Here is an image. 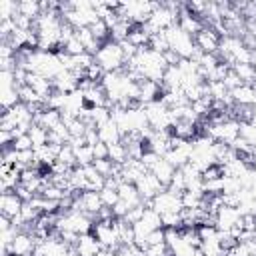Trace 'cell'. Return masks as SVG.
<instances>
[{
	"mask_svg": "<svg viewBox=\"0 0 256 256\" xmlns=\"http://www.w3.org/2000/svg\"><path fill=\"white\" fill-rule=\"evenodd\" d=\"M178 26H180V28H182L186 34H190L192 38H196V36L202 32L204 22H202V18H200V16L192 14V12L188 10V6L184 4L182 12H180V16H178Z\"/></svg>",
	"mask_w": 256,
	"mask_h": 256,
	"instance_id": "cell-6",
	"label": "cell"
},
{
	"mask_svg": "<svg viewBox=\"0 0 256 256\" xmlns=\"http://www.w3.org/2000/svg\"><path fill=\"white\" fill-rule=\"evenodd\" d=\"M242 216L238 214L236 208H230V206H222L216 214V228L220 232H230L236 224H240Z\"/></svg>",
	"mask_w": 256,
	"mask_h": 256,
	"instance_id": "cell-8",
	"label": "cell"
},
{
	"mask_svg": "<svg viewBox=\"0 0 256 256\" xmlns=\"http://www.w3.org/2000/svg\"><path fill=\"white\" fill-rule=\"evenodd\" d=\"M18 102H20L18 88H0V104H2V110H10Z\"/></svg>",
	"mask_w": 256,
	"mask_h": 256,
	"instance_id": "cell-18",
	"label": "cell"
},
{
	"mask_svg": "<svg viewBox=\"0 0 256 256\" xmlns=\"http://www.w3.org/2000/svg\"><path fill=\"white\" fill-rule=\"evenodd\" d=\"M136 188H138V194H140L142 202H146V200H154L160 192L166 190V186H164L152 172H146V174L136 182Z\"/></svg>",
	"mask_w": 256,
	"mask_h": 256,
	"instance_id": "cell-4",
	"label": "cell"
},
{
	"mask_svg": "<svg viewBox=\"0 0 256 256\" xmlns=\"http://www.w3.org/2000/svg\"><path fill=\"white\" fill-rule=\"evenodd\" d=\"M102 250V244L96 240V236L92 232L88 234H80V240L76 244V252L80 256H96Z\"/></svg>",
	"mask_w": 256,
	"mask_h": 256,
	"instance_id": "cell-10",
	"label": "cell"
},
{
	"mask_svg": "<svg viewBox=\"0 0 256 256\" xmlns=\"http://www.w3.org/2000/svg\"><path fill=\"white\" fill-rule=\"evenodd\" d=\"M232 98L236 104H246V106H252L256 102V88L250 86V84H242L238 86L236 90H232Z\"/></svg>",
	"mask_w": 256,
	"mask_h": 256,
	"instance_id": "cell-13",
	"label": "cell"
},
{
	"mask_svg": "<svg viewBox=\"0 0 256 256\" xmlns=\"http://www.w3.org/2000/svg\"><path fill=\"white\" fill-rule=\"evenodd\" d=\"M166 188H168V184H170V180H172V176H174V172H176V168L168 162V160H164V158H160V162L150 170Z\"/></svg>",
	"mask_w": 256,
	"mask_h": 256,
	"instance_id": "cell-14",
	"label": "cell"
},
{
	"mask_svg": "<svg viewBox=\"0 0 256 256\" xmlns=\"http://www.w3.org/2000/svg\"><path fill=\"white\" fill-rule=\"evenodd\" d=\"M18 14V2L14 0H0V22L12 20Z\"/></svg>",
	"mask_w": 256,
	"mask_h": 256,
	"instance_id": "cell-23",
	"label": "cell"
},
{
	"mask_svg": "<svg viewBox=\"0 0 256 256\" xmlns=\"http://www.w3.org/2000/svg\"><path fill=\"white\" fill-rule=\"evenodd\" d=\"M78 200H80L82 212L88 214L92 220H94V216L98 214V210L104 206V204H102V198H100V192H94V190L78 192Z\"/></svg>",
	"mask_w": 256,
	"mask_h": 256,
	"instance_id": "cell-7",
	"label": "cell"
},
{
	"mask_svg": "<svg viewBox=\"0 0 256 256\" xmlns=\"http://www.w3.org/2000/svg\"><path fill=\"white\" fill-rule=\"evenodd\" d=\"M232 70L240 76V80H242L244 84H250V86L256 84V68H254L252 64H234Z\"/></svg>",
	"mask_w": 256,
	"mask_h": 256,
	"instance_id": "cell-17",
	"label": "cell"
},
{
	"mask_svg": "<svg viewBox=\"0 0 256 256\" xmlns=\"http://www.w3.org/2000/svg\"><path fill=\"white\" fill-rule=\"evenodd\" d=\"M64 52L70 54V56H80V54H84L86 50H84L82 42H80V40L76 38V34H74V38H70V40L64 44Z\"/></svg>",
	"mask_w": 256,
	"mask_h": 256,
	"instance_id": "cell-28",
	"label": "cell"
},
{
	"mask_svg": "<svg viewBox=\"0 0 256 256\" xmlns=\"http://www.w3.org/2000/svg\"><path fill=\"white\" fill-rule=\"evenodd\" d=\"M220 40H222V38H220L212 28L204 26L202 32L194 38V44H196V48L202 50L204 54H216L218 48H220Z\"/></svg>",
	"mask_w": 256,
	"mask_h": 256,
	"instance_id": "cell-5",
	"label": "cell"
},
{
	"mask_svg": "<svg viewBox=\"0 0 256 256\" xmlns=\"http://www.w3.org/2000/svg\"><path fill=\"white\" fill-rule=\"evenodd\" d=\"M128 42H132L136 48H148L150 46V34L144 30L142 24H134L130 34H128Z\"/></svg>",
	"mask_w": 256,
	"mask_h": 256,
	"instance_id": "cell-15",
	"label": "cell"
},
{
	"mask_svg": "<svg viewBox=\"0 0 256 256\" xmlns=\"http://www.w3.org/2000/svg\"><path fill=\"white\" fill-rule=\"evenodd\" d=\"M22 198L16 194V192H4L0 196V212L2 216H8V218H14L20 214L22 210Z\"/></svg>",
	"mask_w": 256,
	"mask_h": 256,
	"instance_id": "cell-9",
	"label": "cell"
},
{
	"mask_svg": "<svg viewBox=\"0 0 256 256\" xmlns=\"http://www.w3.org/2000/svg\"><path fill=\"white\" fill-rule=\"evenodd\" d=\"M222 82H224V86H226L230 92H232V90H236L238 86H242V84H244V82L240 80V76H238L234 70H230V72L224 76V80H222Z\"/></svg>",
	"mask_w": 256,
	"mask_h": 256,
	"instance_id": "cell-33",
	"label": "cell"
},
{
	"mask_svg": "<svg viewBox=\"0 0 256 256\" xmlns=\"http://www.w3.org/2000/svg\"><path fill=\"white\" fill-rule=\"evenodd\" d=\"M164 34H166L170 50H174L180 58H192V54L196 50V44H194V38L190 34H186L178 24L170 26L168 30H164Z\"/></svg>",
	"mask_w": 256,
	"mask_h": 256,
	"instance_id": "cell-2",
	"label": "cell"
},
{
	"mask_svg": "<svg viewBox=\"0 0 256 256\" xmlns=\"http://www.w3.org/2000/svg\"><path fill=\"white\" fill-rule=\"evenodd\" d=\"M162 226L164 228H178L182 230V216L180 212H168V214H162Z\"/></svg>",
	"mask_w": 256,
	"mask_h": 256,
	"instance_id": "cell-26",
	"label": "cell"
},
{
	"mask_svg": "<svg viewBox=\"0 0 256 256\" xmlns=\"http://www.w3.org/2000/svg\"><path fill=\"white\" fill-rule=\"evenodd\" d=\"M148 48H150V50H154V52H158V54H164L166 50H170L168 40H166V34H164V32L154 34V36L150 38V46H148Z\"/></svg>",
	"mask_w": 256,
	"mask_h": 256,
	"instance_id": "cell-24",
	"label": "cell"
},
{
	"mask_svg": "<svg viewBox=\"0 0 256 256\" xmlns=\"http://www.w3.org/2000/svg\"><path fill=\"white\" fill-rule=\"evenodd\" d=\"M100 198H102V204H104V206H108V208H112V206L120 200L118 190H112V188H106V186L100 190Z\"/></svg>",
	"mask_w": 256,
	"mask_h": 256,
	"instance_id": "cell-30",
	"label": "cell"
},
{
	"mask_svg": "<svg viewBox=\"0 0 256 256\" xmlns=\"http://www.w3.org/2000/svg\"><path fill=\"white\" fill-rule=\"evenodd\" d=\"M12 148H14L16 152H22V150H34V144H32V138H30L28 134H22V136L14 138Z\"/></svg>",
	"mask_w": 256,
	"mask_h": 256,
	"instance_id": "cell-31",
	"label": "cell"
},
{
	"mask_svg": "<svg viewBox=\"0 0 256 256\" xmlns=\"http://www.w3.org/2000/svg\"><path fill=\"white\" fill-rule=\"evenodd\" d=\"M98 136H100V142H104V144H108V146L122 140V132H120V128H118V124H116L114 120H110V122L98 126Z\"/></svg>",
	"mask_w": 256,
	"mask_h": 256,
	"instance_id": "cell-11",
	"label": "cell"
},
{
	"mask_svg": "<svg viewBox=\"0 0 256 256\" xmlns=\"http://www.w3.org/2000/svg\"><path fill=\"white\" fill-rule=\"evenodd\" d=\"M94 62L104 70V72H116V70H122L124 64H126V58L122 54V48L120 44L108 40L100 46L98 54L94 56Z\"/></svg>",
	"mask_w": 256,
	"mask_h": 256,
	"instance_id": "cell-1",
	"label": "cell"
},
{
	"mask_svg": "<svg viewBox=\"0 0 256 256\" xmlns=\"http://www.w3.org/2000/svg\"><path fill=\"white\" fill-rule=\"evenodd\" d=\"M74 150V156H76V162H78V166H90V164H94V150H92V146H88V144H84V146H80V148H72Z\"/></svg>",
	"mask_w": 256,
	"mask_h": 256,
	"instance_id": "cell-20",
	"label": "cell"
},
{
	"mask_svg": "<svg viewBox=\"0 0 256 256\" xmlns=\"http://www.w3.org/2000/svg\"><path fill=\"white\" fill-rule=\"evenodd\" d=\"M208 86H210V98L212 100H224L230 94V90L224 86V82H208Z\"/></svg>",
	"mask_w": 256,
	"mask_h": 256,
	"instance_id": "cell-27",
	"label": "cell"
},
{
	"mask_svg": "<svg viewBox=\"0 0 256 256\" xmlns=\"http://www.w3.org/2000/svg\"><path fill=\"white\" fill-rule=\"evenodd\" d=\"M56 162H62V164H66V166H70V168H76L78 162H76V156H74L72 146L64 144L62 150H60V154H58V158H56Z\"/></svg>",
	"mask_w": 256,
	"mask_h": 256,
	"instance_id": "cell-25",
	"label": "cell"
},
{
	"mask_svg": "<svg viewBox=\"0 0 256 256\" xmlns=\"http://www.w3.org/2000/svg\"><path fill=\"white\" fill-rule=\"evenodd\" d=\"M252 170L256 172V158H254V162H252Z\"/></svg>",
	"mask_w": 256,
	"mask_h": 256,
	"instance_id": "cell-39",
	"label": "cell"
},
{
	"mask_svg": "<svg viewBox=\"0 0 256 256\" xmlns=\"http://www.w3.org/2000/svg\"><path fill=\"white\" fill-rule=\"evenodd\" d=\"M68 126V132H70V138H82L84 134H86V130H88V126L80 120V118H76V120H72L70 124H66Z\"/></svg>",
	"mask_w": 256,
	"mask_h": 256,
	"instance_id": "cell-29",
	"label": "cell"
},
{
	"mask_svg": "<svg viewBox=\"0 0 256 256\" xmlns=\"http://www.w3.org/2000/svg\"><path fill=\"white\" fill-rule=\"evenodd\" d=\"M132 206L130 204H126L124 200H118L114 206H112V212H114V218H124L126 214H128V210H130Z\"/></svg>",
	"mask_w": 256,
	"mask_h": 256,
	"instance_id": "cell-35",
	"label": "cell"
},
{
	"mask_svg": "<svg viewBox=\"0 0 256 256\" xmlns=\"http://www.w3.org/2000/svg\"><path fill=\"white\" fill-rule=\"evenodd\" d=\"M118 196H120V200H124V202L130 204L132 208L142 202L136 184H130V182H120V186H118Z\"/></svg>",
	"mask_w": 256,
	"mask_h": 256,
	"instance_id": "cell-12",
	"label": "cell"
},
{
	"mask_svg": "<svg viewBox=\"0 0 256 256\" xmlns=\"http://www.w3.org/2000/svg\"><path fill=\"white\" fill-rule=\"evenodd\" d=\"M28 136L32 138L34 150H36V148H42V146H46V144H48V130H46V128H42V126H38V124H32V128H30Z\"/></svg>",
	"mask_w": 256,
	"mask_h": 256,
	"instance_id": "cell-21",
	"label": "cell"
},
{
	"mask_svg": "<svg viewBox=\"0 0 256 256\" xmlns=\"http://www.w3.org/2000/svg\"><path fill=\"white\" fill-rule=\"evenodd\" d=\"M96 256H116V250H112V248H102Z\"/></svg>",
	"mask_w": 256,
	"mask_h": 256,
	"instance_id": "cell-38",
	"label": "cell"
},
{
	"mask_svg": "<svg viewBox=\"0 0 256 256\" xmlns=\"http://www.w3.org/2000/svg\"><path fill=\"white\" fill-rule=\"evenodd\" d=\"M108 158L114 162V164H124L130 156H128V148L122 144V142H116V144H110L108 146Z\"/></svg>",
	"mask_w": 256,
	"mask_h": 256,
	"instance_id": "cell-19",
	"label": "cell"
},
{
	"mask_svg": "<svg viewBox=\"0 0 256 256\" xmlns=\"http://www.w3.org/2000/svg\"><path fill=\"white\" fill-rule=\"evenodd\" d=\"M18 12H20L22 16L30 18V20H38L40 14H42V6H40V2H36V0H20V2H18Z\"/></svg>",
	"mask_w": 256,
	"mask_h": 256,
	"instance_id": "cell-16",
	"label": "cell"
},
{
	"mask_svg": "<svg viewBox=\"0 0 256 256\" xmlns=\"http://www.w3.org/2000/svg\"><path fill=\"white\" fill-rule=\"evenodd\" d=\"M104 178H108L110 174H112V168H114V162L110 160V158H102V160H94V164H92Z\"/></svg>",
	"mask_w": 256,
	"mask_h": 256,
	"instance_id": "cell-32",
	"label": "cell"
},
{
	"mask_svg": "<svg viewBox=\"0 0 256 256\" xmlns=\"http://www.w3.org/2000/svg\"><path fill=\"white\" fill-rule=\"evenodd\" d=\"M160 158H162V156H158L156 152H150V150H146V152L142 154L140 162H142V164H144V166H146L148 170H152V168H154V166H156V164L160 162Z\"/></svg>",
	"mask_w": 256,
	"mask_h": 256,
	"instance_id": "cell-34",
	"label": "cell"
},
{
	"mask_svg": "<svg viewBox=\"0 0 256 256\" xmlns=\"http://www.w3.org/2000/svg\"><path fill=\"white\" fill-rule=\"evenodd\" d=\"M162 58H164V62H166V66H178V62L182 60L174 50H166L164 54H162Z\"/></svg>",
	"mask_w": 256,
	"mask_h": 256,
	"instance_id": "cell-37",
	"label": "cell"
},
{
	"mask_svg": "<svg viewBox=\"0 0 256 256\" xmlns=\"http://www.w3.org/2000/svg\"><path fill=\"white\" fill-rule=\"evenodd\" d=\"M182 198L170 190H164L160 192L154 200H152V210L158 212L160 216L162 214H168V212H182Z\"/></svg>",
	"mask_w": 256,
	"mask_h": 256,
	"instance_id": "cell-3",
	"label": "cell"
},
{
	"mask_svg": "<svg viewBox=\"0 0 256 256\" xmlns=\"http://www.w3.org/2000/svg\"><path fill=\"white\" fill-rule=\"evenodd\" d=\"M94 150V160H102V158H108V144L104 142H98L96 146H92Z\"/></svg>",
	"mask_w": 256,
	"mask_h": 256,
	"instance_id": "cell-36",
	"label": "cell"
},
{
	"mask_svg": "<svg viewBox=\"0 0 256 256\" xmlns=\"http://www.w3.org/2000/svg\"><path fill=\"white\" fill-rule=\"evenodd\" d=\"M90 28V32L94 34V38L100 42V44H104V42H108L110 40V28H108V24L104 22V20H96L92 26H88Z\"/></svg>",
	"mask_w": 256,
	"mask_h": 256,
	"instance_id": "cell-22",
	"label": "cell"
}]
</instances>
